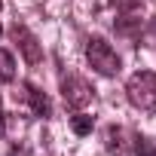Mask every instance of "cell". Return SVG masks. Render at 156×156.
Wrapping results in <instances>:
<instances>
[{"label":"cell","mask_w":156,"mask_h":156,"mask_svg":"<svg viewBox=\"0 0 156 156\" xmlns=\"http://www.w3.org/2000/svg\"><path fill=\"white\" fill-rule=\"evenodd\" d=\"M61 95H64V101H67L70 107H86V104L92 101V89H89V83L80 80V76H73V73L61 76Z\"/></svg>","instance_id":"obj_4"},{"label":"cell","mask_w":156,"mask_h":156,"mask_svg":"<svg viewBox=\"0 0 156 156\" xmlns=\"http://www.w3.org/2000/svg\"><path fill=\"white\" fill-rule=\"evenodd\" d=\"M0 37H3V25H0Z\"/></svg>","instance_id":"obj_12"},{"label":"cell","mask_w":156,"mask_h":156,"mask_svg":"<svg viewBox=\"0 0 156 156\" xmlns=\"http://www.w3.org/2000/svg\"><path fill=\"white\" fill-rule=\"evenodd\" d=\"M12 80H16V58L6 49H0V83H12Z\"/></svg>","instance_id":"obj_6"},{"label":"cell","mask_w":156,"mask_h":156,"mask_svg":"<svg viewBox=\"0 0 156 156\" xmlns=\"http://www.w3.org/2000/svg\"><path fill=\"white\" fill-rule=\"evenodd\" d=\"M135 156H156V144H150L147 138H135Z\"/></svg>","instance_id":"obj_8"},{"label":"cell","mask_w":156,"mask_h":156,"mask_svg":"<svg viewBox=\"0 0 156 156\" xmlns=\"http://www.w3.org/2000/svg\"><path fill=\"white\" fill-rule=\"evenodd\" d=\"M86 58H89V67L98 70L101 76H116V73H119V55H116V49H113L104 37H92V40H89Z\"/></svg>","instance_id":"obj_2"},{"label":"cell","mask_w":156,"mask_h":156,"mask_svg":"<svg viewBox=\"0 0 156 156\" xmlns=\"http://www.w3.org/2000/svg\"><path fill=\"white\" fill-rule=\"evenodd\" d=\"M6 156H31V150H28V147H19V144H16V147H12V150L6 153Z\"/></svg>","instance_id":"obj_10"},{"label":"cell","mask_w":156,"mask_h":156,"mask_svg":"<svg viewBox=\"0 0 156 156\" xmlns=\"http://www.w3.org/2000/svg\"><path fill=\"white\" fill-rule=\"evenodd\" d=\"M6 135V116H3V110H0V138Z\"/></svg>","instance_id":"obj_11"},{"label":"cell","mask_w":156,"mask_h":156,"mask_svg":"<svg viewBox=\"0 0 156 156\" xmlns=\"http://www.w3.org/2000/svg\"><path fill=\"white\" fill-rule=\"evenodd\" d=\"M9 34H12V40L19 43V52L25 55V61H28L31 67H37V64L43 61V46H40V40H37L25 25H19V22L9 28Z\"/></svg>","instance_id":"obj_3"},{"label":"cell","mask_w":156,"mask_h":156,"mask_svg":"<svg viewBox=\"0 0 156 156\" xmlns=\"http://www.w3.org/2000/svg\"><path fill=\"white\" fill-rule=\"evenodd\" d=\"M70 129H73V135L86 138V135L95 129V119H92V116H86V113H76V116L70 119Z\"/></svg>","instance_id":"obj_7"},{"label":"cell","mask_w":156,"mask_h":156,"mask_svg":"<svg viewBox=\"0 0 156 156\" xmlns=\"http://www.w3.org/2000/svg\"><path fill=\"white\" fill-rule=\"evenodd\" d=\"M25 98H28V104H31V110H34L37 116H49V113H52V104H49L46 92L37 89L34 83H25Z\"/></svg>","instance_id":"obj_5"},{"label":"cell","mask_w":156,"mask_h":156,"mask_svg":"<svg viewBox=\"0 0 156 156\" xmlns=\"http://www.w3.org/2000/svg\"><path fill=\"white\" fill-rule=\"evenodd\" d=\"M126 95L135 107L141 110H156V73L153 70H138L135 76H129L126 83Z\"/></svg>","instance_id":"obj_1"},{"label":"cell","mask_w":156,"mask_h":156,"mask_svg":"<svg viewBox=\"0 0 156 156\" xmlns=\"http://www.w3.org/2000/svg\"><path fill=\"white\" fill-rule=\"evenodd\" d=\"M0 9H3V0H0Z\"/></svg>","instance_id":"obj_13"},{"label":"cell","mask_w":156,"mask_h":156,"mask_svg":"<svg viewBox=\"0 0 156 156\" xmlns=\"http://www.w3.org/2000/svg\"><path fill=\"white\" fill-rule=\"evenodd\" d=\"M110 6L116 12H135V9H141V0H110Z\"/></svg>","instance_id":"obj_9"}]
</instances>
